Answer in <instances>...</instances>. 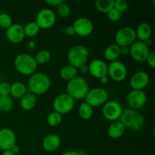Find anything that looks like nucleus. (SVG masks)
<instances>
[{
	"instance_id": "1",
	"label": "nucleus",
	"mask_w": 155,
	"mask_h": 155,
	"mask_svg": "<svg viewBox=\"0 0 155 155\" xmlns=\"http://www.w3.org/2000/svg\"><path fill=\"white\" fill-rule=\"evenodd\" d=\"M51 85V79L46 74L43 72H35L30 77L27 89L35 95H39L48 92Z\"/></svg>"
},
{
	"instance_id": "2",
	"label": "nucleus",
	"mask_w": 155,
	"mask_h": 155,
	"mask_svg": "<svg viewBox=\"0 0 155 155\" xmlns=\"http://www.w3.org/2000/svg\"><path fill=\"white\" fill-rule=\"evenodd\" d=\"M120 121L126 129L132 131H139L145 126V117L139 111L133 109L128 108L123 110L120 117Z\"/></svg>"
},
{
	"instance_id": "3",
	"label": "nucleus",
	"mask_w": 155,
	"mask_h": 155,
	"mask_svg": "<svg viewBox=\"0 0 155 155\" xmlns=\"http://www.w3.org/2000/svg\"><path fill=\"white\" fill-rule=\"evenodd\" d=\"M67 93L74 100L84 99L90 89L87 80L83 77L77 76L68 82L66 86Z\"/></svg>"
},
{
	"instance_id": "4",
	"label": "nucleus",
	"mask_w": 155,
	"mask_h": 155,
	"mask_svg": "<svg viewBox=\"0 0 155 155\" xmlns=\"http://www.w3.org/2000/svg\"><path fill=\"white\" fill-rule=\"evenodd\" d=\"M34 57L27 53H21L15 57L14 66L18 72L24 76H31L37 69Z\"/></svg>"
},
{
	"instance_id": "5",
	"label": "nucleus",
	"mask_w": 155,
	"mask_h": 155,
	"mask_svg": "<svg viewBox=\"0 0 155 155\" xmlns=\"http://www.w3.org/2000/svg\"><path fill=\"white\" fill-rule=\"evenodd\" d=\"M89 58V49L83 45H74L68 52V63L77 69H79L83 65L86 64Z\"/></svg>"
},
{
	"instance_id": "6",
	"label": "nucleus",
	"mask_w": 155,
	"mask_h": 155,
	"mask_svg": "<svg viewBox=\"0 0 155 155\" xmlns=\"http://www.w3.org/2000/svg\"><path fill=\"white\" fill-rule=\"evenodd\" d=\"M53 108L54 111L61 115L70 113L74 109L75 100L68 93H61L53 100Z\"/></svg>"
},
{
	"instance_id": "7",
	"label": "nucleus",
	"mask_w": 155,
	"mask_h": 155,
	"mask_svg": "<svg viewBox=\"0 0 155 155\" xmlns=\"http://www.w3.org/2000/svg\"><path fill=\"white\" fill-rule=\"evenodd\" d=\"M108 92L102 87L93 88L89 89L85 97V102L93 107H99L104 105L108 100Z\"/></svg>"
},
{
	"instance_id": "8",
	"label": "nucleus",
	"mask_w": 155,
	"mask_h": 155,
	"mask_svg": "<svg viewBox=\"0 0 155 155\" xmlns=\"http://www.w3.org/2000/svg\"><path fill=\"white\" fill-rule=\"evenodd\" d=\"M115 42L119 46H130L136 39L135 29L126 26L120 28L115 33Z\"/></svg>"
},
{
	"instance_id": "9",
	"label": "nucleus",
	"mask_w": 155,
	"mask_h": 155,
	"mask_svg": "<svg viewBox=\"0 0 155 155\" xmlns=\"http://www.w3.org/2000/svg\"><path fill=\"white\" fill-rule=\"evenodd\" d=\"M35 22L40 29H50L55 24L56 14L51 9L45 8L39 11Z\"/></svg>"
},
{
	"instance_id": "10",
	"label": "nucleus",
	"mask_w": 155,
	"mask_h": 155,
	"mask_svg": "<svg viewBox=\"0 0 155 155\" xmlns=\"http://www.w3.org/2000/svg\"><path fill=\"white\" fill-rule=\"evenodd\" d=\"M122 105L118 101L112 100L107 101L102 107V114L107 120L114 121L119 120L121 114L123 113Z\"/></svg>"
},
{
	"instance_id": "11",
	"label": "nucleus",
	"mask_w": 155,
	"mask_h": 155,
	"mask_svg": "<svg viewBox=\"0 0 155 155\" xmlns=\"http://www.w3.org/2000/svg\"><path fill=\"white\" fill-rule=\"evenodd\" d=\"M127 68L124 63L119 61H111L107 67V75L116 82H122L127 78Z\"/></svg>"
},
{
	"instance_id": "12",
	"label": "nucleus",
	"mask_w": 155,
	"mask_h": 155,
	"mask_svg": "<svg viewBox=\"0 0 155 155\" xmlns=\"http://www.w3.org/2000/svg\"><path fill=\"white\" fill-rule=\"evenodd\" d=\"M150 53L149 48L142 41H135L130 46V54L136 61L143 63Z\"/></svg>"
},
{
	"instance_id": "13",
	"label": "nucleus",
	"mask_w": 155,
	"mask_h": 155,
	"mask_svg": "<svg viewBox=\"0 0 155 155\" xmlns=\"http://www.w3.org/2000/svg\"><path fill=\"white\" fill-rule=\"evenodd\" d=\"M127 101L130 108L138 110L146 104L147 95L143 90L132 89L127 95Z\"/></svg>"
},
{
	"instance_id": "14",
	"label": "nucleus",
	"mask_w": 155,
	"mask_h": 155,
	"mask_svg": "<svg viewBox=\"0 0 155 155\" xmlns=\"http://www.w3.org/2000/svg\"><path fill=\"white\" fill-rule=\"evenodd\" d=\"M76 34L80 36H88L93 32L94 24L90 19L86 17L79 18L73 24Z\"/></svg>"
},
{
	"instance_id": "15",
	"label": "nucleus",
	"mask_w": 155,
	"mask_h": 155,
	"mask_svg": "<svg viewBox=\"0 0 155 155\" xmlns=\"http://www.w3.org/2000/svg\"><path fill=\"white\" fill-rule=\"evenodd\" d=\"M16 142V134L13 130L7 127L0 130V149L3 151L10 150Z\"/></svg>"
},
{
	"instance_id": "16",
	"label": "nucleus",
	"mask_w": 155,
	"mask_h": 155,
	"mask_svg": "<svg viewBox=\"0 0 155 155\" xmlns=\"http://www.w3.org/2000/svg\"><path fill=\"white\" fill-rule=\"evenodd\" d=\"M107 67L108 64L101 59H93L88 65L89 73L95 78L100 79L104 76L107 75Z\"/></svg>"
},
{
	"instance_id": "17",
	"label": "nucleus",
	"mask_w": 155,
	"mask_h": 155,
	"mask_svg": "<svg viewBox=\"0 0 155 155\" xmlns=\"http://www.w3.org/2000/svg\"><path fill=\"white\" fill-rule=\"evenodd\" d=\"M150 77L145 71H139L134 73L130 80V86L133 89L136 90H143L148 85Z\"/></svg>"
},
{
	"instance_id": "18",
	"label": "nucleus",
	"mask_w": 155,
	"mask_h": 155,
	"mask_svg": "<svg viewBox=\"0 0 155 155\" xmlns=\"http://www.w3.org/2000/svg\"><path fill=\"white\" fill-rule=\"evenodd\" d=\"M6 37L8 40L14 44H18L25 38L24 27L19 24H13L6 29Z\"/></svg>"
},
{
	"instance_id": "19",
	"label": "nucleus",
	"mask_w": 155,
	"mask_h": 155,
	"mask_svg": "<svg viewBox=\"0 0 155 155\" xmlns=\"http://www.w3.org/2000/svg\"><path fill=\"white\" fill-rule=\"evenodd\" d=\"M61 139L57 134H48L43 138L42 146L47 152H54L61 146Z\"/></svg>"
},
{
	"instance_id": "20",
	"label": "nucleus",
	"mask_w": 155,
	"mask_h": 155,
	"mask_svg": "<svg viewBox=\"0 0 155 155\" xmlns=\"http://www.w3.org/2000/svg\"><path fill=\"white\" fill-rule=\"evenodd\" d=\"M135 31H136V38H138L139 41L145 42V40L151 38L152 29L148 23L142 22L137 26Z\"/></svg>"
},
{
	"instance_id": "21",
	"label": "nucleus",
	"mask_w": 155,
	"mask_h": 155,
	"mask_svg": "<svg viewBox=\"0 0 155 155\" xmlns=\"http://www.w3.org/2000/svg\"><path fill=\"white\" fill-rule=\"evenodd\" d=\"M126 128L120 121H114L110 124L107 129V134L111 139H117L120 138L125 133Z\"/></svg>"
},
{
	"instance_id": "22",
	"label": "nucleus",
	"mask_w": 155,
	"mask_h": 155,
	"mask_svg": "<svg viewBox=\"0 0 155 155\" xmlns=\"http://www.w3.org/2000/svg\"><path fill=\"white\" fill-rule=\"evenodd\" d=\"M36 102H37L36 95L29 91L20 99V105L21 108L27 111L33 110L36 106Z\"/></svg>"
},
{
	"instance_id": "23",
	"label": "nucleus",
	"mask_w": 155,
	"mask_h": 155,
	"mask_svg": "<svg viewBox=\"0 0 155 155\" xmlns=\"http://www.w3.org/2000/svg\"><path fill=\"white\" fill-rule=\"evenodd\" d=\"M28 92L27 87L22 82H15L11 84L10 96L15 98L21 99Z\"/></svg>"
},
{
	"instance_id": "24",
	"label": "nucleus",
	"mask_w": 155,
	"mask_h": 155,
	"mask_svg": "<svg viewBox=\"0 0 155 155\" xmlns=\"http://www.w3.org/2000/svg\"><path fill=\"white\" fill-rule=\"evenodd\" d=\"M59 74H60V77L62 80L68 82L77 76H78V69L68 64L62 67L61 69L60 70Z\"/></svg>"
},
{
	"instance_id": "25",
	"label": "nucleus",
	"mask_w": 155,
	"mask_h": 155,
	"mask_svg": "<svg viewBox=\"0 0 155 155\" xmlns=\"http://www.w3.org/2000/svg\"><path fill=\"white\" fill-rule=\"evenodd\" d=\"M104 56L106 60L109 61H114L117 60L118 58L120 56V46L116 43H113L109 45L104 49Z\"/></svg>"
},
{
	"instance_id": "26",
	"label": "nucleus",
	"mask_w": 155,
	"mask_h": 155,
	"mask_svg": "<svg viewBox=\"0 0 155 155\" xmlns=\"http://www.w3.org/2000/svg\"><path fill=\"white\" fill-rule=\"evenodd\" d=\"M78 113L80 117L83 120H89L93 116V107L86 102L83 101L80 104L78 107Z\"/></svg>"
},
{
	"instance_id": "27",
	"label": "nucleus",
	"mask_w": 155,
	"mask_h": 155,
	"mask_svg": "<svg viewBox=\"0 0 155 155\" xmlns=\"http://www.w3.org/2000/svg\"><path fill=\"white\" fill-rule=\"evenodd\" d=\"M114 0H97L95 2V5L97 10L102 14H107L114 8Z\"/></svg>"
},
{
	"instance_id": "28",
	"label": "nucleus",
	"mask_w": 155,
	"mask_h": 155,
	"mask_svg": "<svg viewBox=\"0 0 155 155\" xmlns=\"http://www.w3.org/2000/svg\"><path fill=\"white\" fill-rule=\"evenodd\" d=\"M14 106L13 99L10 95H0V111L8 113Z\"/></svg>"
},
{
	"instance_id": "29",
	"label": "nucleus",
	"mask_w": 155,
	"mask_h": 155,
	"mask_svg": "<svg viewBox=\"0 0 155 155\" xmlns=\"http://www.w3.org/2000/svg\"><path fill=\"white\" fill-rule=\"evenodd\" d=\"M24 34L25 36H28V37H33V36H36L39 33L40 28L39 26L37 25L35 21H31L26 24L24 27Z\"/></svg>"
},
{
	"instance_id": "30",
	"label": "nucleus",
	"mask_w": 155,
	"mask_h": 155,
	"mask_svg": "<svg viewBox=\"0 0 155 155\" xmlns=\"http://www.w3.org/2000/svg\"><path fill=\"white\" fill-rule=\"evenodd\" d=\"M51 57V54L49 51L46 49H42L36 53L34 58L37 64H45L49 61Z\"/></svg>"
},
{
	"instance_id": "31",
	"label": "nucleus",
	"mask_w": 155,
	"mask_h": 155,
	"mask_svg": "<svg viewBox=\"0 0 155 155\" xmlns=\"http://www.w3.org/2000/svg\"><path fill=\"white\" fill-rule=\"evenodd\" d=\"M62 121V115L56 111H51L46 117V122L50 127H55L61 124Z\"/></svg>"
},
{
	"instance_id": "32",
	"label": "nucleus",
	"mask_w": 155,
	"mask_h": 155,
	"mask_svg": "<svg viewBox=\"0 0 155 155\" xmlns=\"http://www.w3.org/2000/svg\"><path fill=\"white\" fill-rule=\"evenodd\" d=\"M57 13L61 18H66L71 15V8L68 3L63 2L57 7Z\"/></svg>"
},
{
	"instance_id": "33",
	"label": "nucleus",
	"mask_w": 155,
	"mask_h": 155,
	"mask_svg": "<svg viewBox=\"0 0 155 155\" xmlns=\"http://www.w3.org/2000/svg\"><path fill=\"white\" fill-rule=\"evenodd\" d=\"M12 24H13V21L12 16L6 12L0 13V27L2 28L8 29Z\"/></svg>"
},
{
	"instance_id": "34",
	"label": "nucleus",
	"mask_w": 155,
	"mask_h": 155,
	"mask_svg": "<svg viewBox=\"0 0 155 155\" xmlns=\"http://www.w3.org/2000/svg\"><path fill=\"white\" fill-rule=\"evenodd\" d=\"M114 8L119 11L121 14L127 12L129 8V3L126 0H114Z\"/></svg>"
},
{
	"instance_id": "35",
	"label": "nucleus",
	"mask_w": 155,
	"mask_h": 155,
	"mask_svg": "<svg viewBox=\"0 0 155 155\" xmlns=\"http://www.w3.org/2000/svg\"><path fill=\"white\" fill-rule=\"evenodd\" d=\"M107 18L112 22H117V21H119L121 18V15L122 14L119 12L118 10H117L115 8L110 9L108 12L107 13Z\"/></svg>"
},
{
	"instance_id": "36",
	"label": "nucleus",
	"mask_w": 155,
	"mask_h": 155,
	"mask_svg": "<svg viewBox=\"0 0 155 155\" xmlns=\"http://www.w3.org/2000/svg\"><path fill=\"white\" fill-rule=\"evenodd\" d=\"M11 84L8 82L0 83V95H10Z\"/></svg>"
},
{
	"instance_id": "37",
	"label": "nucleus",
	"mask_w": 155,
	"mask_h": 155,
	"mask_svg": "<svg viewBox=\"0 0 155 155\" xmlns=\"http://www.w3.org/2000/svg\"><path fill=\"white\" fill-rule=\"evenodd\" d=\"M145 62H147L148 65H149L150 68H151L152 69L155 68V53L154 51H150V53L148 54V57H147L146 61Z\"/></svg>"
},
{
	"instance_id": "38",
	"label": "nucleus",
	"mask_w": 155,
	"mask_h": 155,
	"mask_svg": "<svg viewBox=\"0 0 155 155\" xmlns=\"http://www.w3.org/2000/svg\"><path fill=\"white\" fill-rule=\"evenodd\" d=\"M120 54L123 56L130 54V46H120Z\"/></svg>"
},
{
	"instance_id": "39",
	"label": "nucleus",
	"mask_w": 155,
	"mask_h": 155,
	"mask_svg": "<svg viewBox=\"0 0 155 155\" xmlns=\"http://www.w3.org/2000/svg\"><path fill=\"white\" fill-rule=\"evenodd\" d=\"M63 0H45V3L51 6L58 7L61 3L63 2Z\"/></svg>"
},
{
	"instance_id": "40",
	"label": "nucleus",
	"mask_w": 155,
	"mask_h": 155,
	"mask_svg": "<svg viewBox=\"0 0 155 155\" xmlns=\"http://www.w3.org/2000/svg\"><path fill=\"white\" fill-rule=\"evenodd\" d=\"M65 32H66L67 35H68V36H74V34H76L73 25H70L67 27L66 29H65Z\"/></svg>"
},
{
	"instance_id": "41",
	"label": "nucleus",
	"mask_w": 155,
	"mask_h": 155,
	"mask_svg": "<svg viewBox=\"0 0 155 155\" xmlns=\"http://www.w3.org/2000/svg\"><path fill=\"white\" fill-rule=\"evenodd\" d=\"M20 150H21V149H20V147L18 146V145H17V144H16V145H14V146L12 147V148H11L10 151H12L13 154H15V155H16L20 152Z\"/></svg>"
},
{
	"instance_id": "42",
	"label": "nucleus",
	"mask_w": 155,
	"mask_h": 155,
	"mask_svg": "<svg viewBox=\"0 0 155 155\" xmlns=\"http://www.w3.org/2000/svg\"><path fill=\"white\" fill-rule=\"evenodd\" d=\"M99 80H100V82H101V84H103V85L107 84V83H109V77H108V76H107V75L104 76V77H101Z\"/></svg>"
},
{
	"instance_id": "43",
	"label": "nucleus",
	"mask_w": 155,
	"mask_h": 155,
	"mask_svg": "<svg viewBox=\"0 0 155 155\" xmlns=\"http://www.w3.org/2000/svg\"><path fill=\"white\" fill-rule=\"evenodd\" d=\"M80 70L83 74H87L89 73V68H88V65L87 64H84L83 65L82 67H80V68L78 69V71Z\"/></svg>"
},
{
	"instance_id": "44",
	"label": "nucleus",
	"mask_w": 155,
	"mask_h": 155,
	"mask_svg": "<svg viewBox=\"0 0 155 155\" xmlns=\"http://www.w3.org/2000/svg\"><path fill=\"white\" fill-rule=\"evenodd\" d=\"M62 155H82L80 153H79L78 151H68L66 152H64Z\"/></svg>"
},
{
	"instance_id": "45",
	"label": "nucleus",
	"mask_w": 155,
	"mask_h": 155,
	"mask_svg": "<svg viewBox=\"0 0 155 155\" xmlns=\"http://www.w3.org/2000/svg\"><path fill=\"white\" fill-rule=\"evenodd\" d=\"M145 43V45H147V46L148 47V48H149L150 46H151V45H152V42H153V41H152V39H151V38H150V39H147V40H145V42H144Z\"/></svg>"
},
{
	"instance_id": "46",
	"label": "nucleus",
	"mask_w": 155,
	"mask_h": 155,
	"mask_svg": "<svg viewBox=\"0 0 155 155\" xmlns=\"http://www.w3.org/2000/svg\"><path fill=\"white\" fill-rule=\"evenodd\" d=\"M1 155H15V154H13V153H12L10 150H8V151H3L2 154Z\"/></svg>"
}]
</instances>
